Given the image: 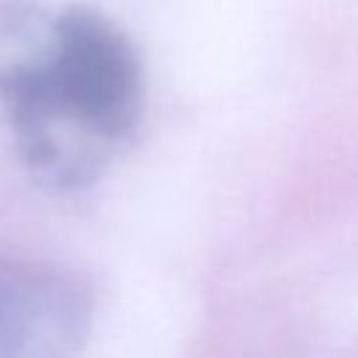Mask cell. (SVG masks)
Instances as JSON below:
<instances>
[{"label": "cell", "instance_id": "cell-2", "mask_svg": "<svg viewBox=\"0 0 358 358\" xmlns=\"http://www.w3.org/2000/svg\"><path fill=\"white\" fill-rule=\"evenodd\" d=\"M92 310L76 274L0 249V358H78Z\"/></svg>", "mask_w": 358, "mask_h": 358}, {"label": "cell", "instance_id": "cell-1", "mask_svg": "<svg viewBox=\"0 0 358 358\" xmlns=\"http://www.w3.org/2000/svg\"><path fill=\"white\" fill-rule=\"evenodd\" d=\"M143 67L129 36L92 8H64L20 56L0 62V106L25 168L73 190L98 176L143 115Z\"/></svg>", "mask_w": 358, "mask_h": 358}]
</instances>
